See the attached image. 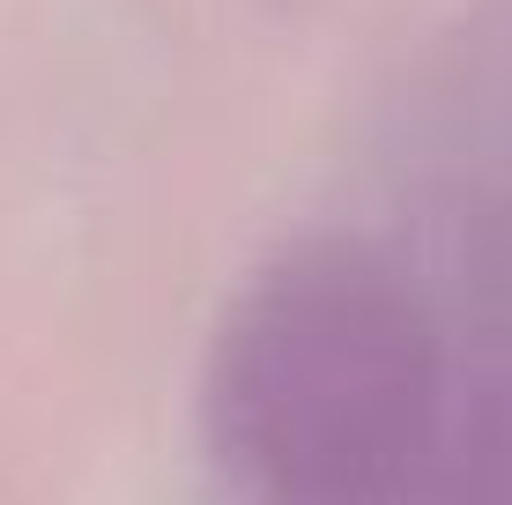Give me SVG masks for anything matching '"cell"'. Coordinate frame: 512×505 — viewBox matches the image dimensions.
Wrapping results in <instances>:
<instances>
[{
  "label": "cell",
  "mask_w": 512,
  "mask_h": 505,
  "mask_svg": "<svg viewBox=\"0 0 512 505\" xmlns=\"http://www.w3.org/2000/svg\"><path fill=\"white\" fill-rule=\"evenodd\" d=\"M208 431L245 505H416L438 431L431 320L372 253H282L216 335Z\"/></svg>",
  "instance_id": "6da1fadb"
}]
</instances>
